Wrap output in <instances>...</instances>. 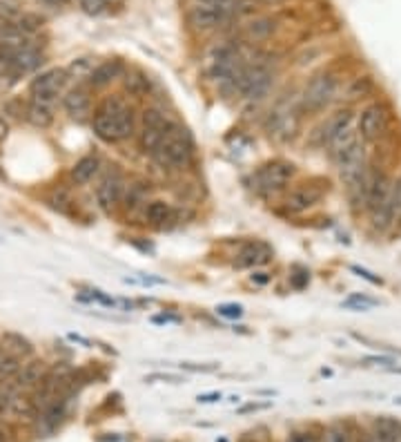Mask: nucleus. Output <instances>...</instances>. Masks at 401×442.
<instances>
[{
	"label": "nucleus",
	"mask_w": 401,
	"mask_h": 442,
	"mask_svg": "<svg viewBox=\"0 0 401 442\" xmlns=\"http://www.w3.org/2000/svg\"><path fill=\"white\" fill-rule=\"evenodd\" d=\"M353 112L344 109V112H337L335 116L328 118V123L324 125V143L328 145L330 141H335L341 132H346L348 127H353Z\"/></svg>",
	"instance_id": "nucleus-19"
},
{
	"label": "nucleus",
	"mask_w": 401,
	"mask_h": 442,
	"mask_svg": "<svg viewBox=\"0 0 401 442\" xmlns=\"http://www.w3.org/2000/svg\"><path fill=\"white\" fill-rule=\"evenodd\" d=\"M94 134L105 143H118L134 134V112L125 100L116 96L105 98L92 118Z\"/></svg>",
	"instance_id": "nucleus-1"
},
{
	"label": "nucleus",
	"mask_w": 401,
	"mask_h": 442,
	"mask_svg": "<svg viewBox=\"0 0 401 442\" xmlns=\"http://www.w3.org/2000/svg\"><path fill=\"white\" fill-rule=\"evenodd\" d=\"M295 175V166L286 163V161H272L265 163L263 168L257 170L254 175V186L261 193H277L281 190Z\"/></svg>",
	"instance_id": "nucleus-7"
},
{
	"label": "nucleus",
	"mask_w": 401,
	"mask_h": 442,
	"mask_svg": "<svg viewBox=\"0 0 401 442\" xmlns=\"http://www.w3.org/2000/svg\"><path fill=\"white\" fill-rule=\"evenodd\" d=\"M67 72L65 69H47V72H43L40 76H36L32 80V85H29V92H32V100H36V103H43V105H49L54 107V103L58 100L60 92H63V87L67 83Z\"/></svg>",
	"instance_id": "nucleus-4"
},
{
	"label": "nucleus",
	"mask_w": 401,
	"mask_h": 442,
	"mask_svg": "<svg viewBox=\"0 0 401 442\" xmlns=\"http://www.w3.org/2000/svg\"><path fill=\"white\" fill-rule=\"evenodd\" d=\"M216 313L221 317H227V319H239L241 315H243V306H239V304H221V306H216Z\"/></svg>",
	"instance_id": "nucleus-33"
},
{
	"label": "nucleus",
	"mask_w": 401,
	"mask_h": 442,
	"mask_svg": "<svg viewBox=\"0 0 401 442\" xmlns=\"http://www.w3.org/2000/svg\"><path fill=\"white\" fill-rule=\"evenodd\" d=\"M47 375V369H45V362L43 360H32L29 364H23V369H20V373L14 378V389L20 391V389H36L40 382H43V378Z\"/></svg>",
	"instance_id": "nucleus-16"
},
{
	"label": "nucleus",
	"mask_w": 401,
	"mask_h": 442,
	"mask_svg": "<svg viewBox=\"0 0 401 442\" xmlns=\"http://www.w3.org/2000/svg\"><path fill=\"white\" fill-rule=\"evenodd\" d=\"M76 3H78V7L83 9L85 14H92V16L103 14L105 7H107L105 0H76Z\"/></svg>",
	"instance_id": "nucleus-32"
},
{
	"label": "nucleus",
	"mask_w": 401,
	"mask_h": 442,
	"mask_svg": "<svg viewBox=\"0 0 401 442\" xmlns=\"http://www.w3.org/2000/svg\"><path fill=\"white\" fill-rule=\"evenodd\" d=\"M272 257V250L270 246L261 244V241H254V244H248L236 257V268H254V266H263L265 261H270Z\"/></svg>",
	"instance_id": "nucleus-15"
},
{
	"label": "nucleus",
	"mask_w": 401,
	"mask_h": 442,
	"mask_svg": "<svg viewBox=\"0 0 401 442\" xmlns=\"http://www.w3.org/2000/svg\"><path fill=\"white\" fill-rule=\"evenodd\" d=\"M230 16L223 14V12H218V9L214 7H205V5H196L189 9V23H192L196 29H214L218 27L221 23H225Z\"/></svg>",
	"instance_id": "nucleus-14"
},
{
	"label": "nucleus",
	"mask_w": 401,
	"mask_h": 442,
	"mask_svg": "<svg viewBox=\"0 0 401 442\" xmlns=\"http://www.w3.org/2000/svg\"><path fill=\"white\" fill-rule=\"evenodd\" d=\"M169 321H178V317H169V315H158V317H154V324H169Z\"/></svg>",
	"instance_id": "nucleus-41"
},
{
	"label": "nucleus",
	"mask_w": 401,
	"mask_h": 442,
	"mask_svg": "<svg viewBox=\"0 0 401 442\" xmlns=\"http://www.w3.org/2000/svg\"><path fill=\"white\" fill-rule=\"evenodd\" d=\"M94 60L92 58H76L72 65H69L65 72L69 78H89L94 72Z\"/></svg>",
	"instance_id": "nucleus-28"
},
{
	"label": "nucleus",
	"mask_w": 401,
	"mask_h": 442,
	"mask_svg": "<svg viewBox=\"0 0 401 442\" xmlns=\"http://www.w3.org/2000/svg\"><path fill=\"white\" fill-rule=\"evenodd\" d=\"M321 442H353V436H350V429L344 425V422H335L324 431V438Z\"/></svg>",
	"instance_id": "nucleus-29"
},
{
	"label": "nucleus",
	"mask_w": 401,
	"mask_h": 442,
	"mask_svg": "<svg viewBox=\"0 0 401 442\" xmlns=\"http://www.w3.org/2000/svg\"><path fill=\"white\" fill-rule=\"evenodd\" d=\"M125 89L132 96H143L149 89V80H147L145 74H140V72H129L125 76Z\"/></svg>",
	"instance_id": "nucleus-27"
},
{
	"label": "nucleus",
	"mask_w": 401,
	"mask_h": 442,
	"mask_svg": "<svg viewBox=\"0 0 401 442\" xmlns=\"http://www.w3.org/2000/svg\"><path fill=\"white\" fill-rule=\"evenodd\" d=\"M243 67H245V60L236 52V47H230V45L216 47L214 52L207 56V74L216 78L230 92L234 89V83L239 74L243 72Z\"/></svg>",
	"instance_id": "nucleus-3"
},
{
	"label": "nucleus",
	"mask_w": 401,
	"mask_h": 442,
	"mask_svg": "<svg viewBox=\"0 0 401 442\" xmlns=\"http://www.w3.org/2000/svg\"><path fill=\"white\" fill-rule=\"evenodd\" d=\"M123 177H120L116 170L107 173L100 184L96 186V204L103 213H112V210L120 204V197H123Z\"/></svg>",
	"instance_id": "nucleus-10"
},
{
	"label": "nucleus",
	"mask_w": 401,
	"mask_h": 442,
	"mask_svg": "<svg viewBox=\"0 0 401 442\" xmlns=\"http://www.w3.org/2000/svg\"><path fill=\"white\" fill-rule=\"evenodd\" d=\"M20 369H23V357L7 353L3 360H0V382L14 380L20 373Z\"/></svg>",
	"instance_id": "nucleus-26"
},
{
	"label": "nucleus",
	"mask_w": 401,
	"mask_h": 442,
	"mask_svg": "<svg viewBox=\"0 0 401 442\" xmlns=\"http://www.w3.org/2000/svg\"><path fill=\"white\" fill-rule=\"evenodd\" d=\"M105 3H116V0H105Z\"/></svg>",
	"instance_id": "nucleus-48"
},
{
	"label": "nucleus",
	"mask_w": 401,
	"mask_h": 442,
	"mask_svg": "<svg viewBox=\"0 0 401 442\" xmlns=\"http://www.w3.org/2000/svg\"><path fill=\"white\" fill-rule=\"evenodd\" d=\"M5 136H7V125H5V121H0V141Z\"/></svg>",
	"instance_id": "nucleus-43"
},
{
	"label": "nucleus",
	"mask_w": 401,
	"mask_h": 442,
	"mask_svg": "<svg viewBox=\"0 0 401 442\" xmlns=\"http://www.w3.org/2000/svg\"><path fill=\"white\" fill-rule=\"evenodd\" d=\"M335 89H337V80L330 76V74H319L315 76L304 89V109L308 112H321L330 100L335 96Z\"/></svg>",
	"instance_id": "nucleus-6"
},
{
	"label": "nucleus",
	"mask_w": 401,
	"mask_h": 442,
	"mask_svg": "<svg viewBox=\"0 0 401 442\" xmlns=\"http://www.w3.org/2000/svg\"><path fill=\"white\" fill-rule=\"evenodd\" d=\"M180 369L185 371H200V373H209V371H216V364H194V362H183Z\"/></svg>",
	"instance_id": "nucleus-36"
},
{
	"label": "nucleus",
	"mask_w": 401,
	"mask_h": 442,
	"mask_svg": "<svg viewBox=\"0 0 401 442\" xmlns=\"http://www.w3.org/2000/svg\"><path fill=\"white\" fill-rule=\"evenodd\" d=\"M123 72V65H120V60H105V63H98L94 67L92 76H89V85L92 87H105L109 85L112 80H116Z\"/></svg>",
	"instance_id": "nucleus-18"
},
{
	"label": "nucleus",
	"mask_w": 401,
	"mask_h": 442,
	"mask_svg": "<svg viewBox=\"0 0 401 442\" xmlns=\"http://www.w3.org/2000/svg\"><path fill=\"white\" fill-rule=\"evenodd\" d=\"M27 121L36 127H47L52 125L54 121V107L49 105H43V103H36V100H32V103L27 105Z\"/></svg>",
	"instance_id": "nucleus-21"
},
{
	"label": "nucleus",
	"mask_w": 401,
	"mask_h": 442,
	"mask_svg": "<svg viewBox=\"0 0 401 442\" xmlns=\"http://www.w3.org/2000/svg\"><path fill=\"white\" fill-rule=\"evenodd\" d=\"M308 281H310L308 270H297V273L292 275V286H295L297 290L306 288V286H308Z\"/></svg>",
	"instance_id": "nucleus-35"
},
{
	"label": "nucleus",
	"mask_w": 401,
	"mask_h": 442,
	"mask_svg": "<svg viewBox=\"0 0 401 442\" xmlns=\"http://www.w3.org/2000/svg\"><path fill=\"white\" fill-rule=\"evenodd\" d=\"M274 32V20L272 18H257L245 27V36L250 40H263Z\"/></svg>",
	"instance_id": "nucleus-25"
},
{
	"label": "nucleus",
	"mask_w": 401,
	"mask_h": 442,
	"mask_svg": "<svg viewBox=\"0 0 401 442\" xmlns=\"http://www.w3.org/2000/svg\"><path fill=\"white\" fill-rule=\"evenodd\" d=\"M98 166H100V161L96 157H83L80 161H76V166L72 168L69 177H72L76 186L89 184V181L94 179V175L98 173Z\"/></svg>",
	"instance_id": "nucleus-20"
},
{
	"label": "nucleus",
	"mask_w": 401,
	"mask_h": 442,
	"mask_svg": "<svg viewBox=\"0 0 401 442\" xmlns=\"http://www.w3.org/2000/svg\"><path fill=\"white\" fill-rule=\"evenodd\" d=\"M399 427L401 425L393 418H388V416L379 418V420H375L373 429H370L368 434L364 436V442H393Z\"/></svg>",
	"instance_id": "nucleus-17"
},
{
	"label": "nucleus",
	"mask_w": 401,
	"mask_h": 442,
	"mask_svg": "<svg viewBox=\"0 0 401 442\" xmlns=\"http://www.w3.org/2000/svg\"><path fill=\"white\" fill-rule=\"evenodd\" d=\"M341 306L348 308V310H370V308L377 306V301L373 297H366V295L355 293V295H350Z\"/></svg>",
	"instance_id": "nucleus-30"
},
{
	"label": "nucleus",
	"mask_w": 401,
	"mask_h": 442,
	"mask_svg": "<svg viewBox=\"0 0 401 442\" xmlns=\"http://www.w3.org/2000/svg\"><path fill=\"white\" fill-rule=\"evenodd\" d=\"M361 362H364V366H386V369L397 364L393 357H386V355H370V357H364Z\"/></svg>",
	"instance_id": "nucleus-34"
},
{
	"label": "nucleus",
	"mask_w": 401,
	"mask_h": 442,
	"mask_svg": "<svg viewBox=\"0 0 401 442\" xmlns=\"http://www.w3.org/2000/svg\"><path fill=\"white\" fill-rule=\"evenodd\" d=\"M321 197H324V188L313 186V184H304V186H297L292 193L288 195L286 199V206L290 213H306L313 206H317Z\"/></svg>",
	"instance_id": "nucleus-12"
},
{
	"label": "nucleus",
	"mask_w": 401,
	"mask_h": 442,
	"mask_svg": "<svg viewBox=\"0 0 401 442\" xmlns=\"http://www.w3.org/2000/svg\"><path fill=\"white\" fill-rule=\"evenodd\" d=\"M167 125L169 123L165 121V116L160 114L156 107H147L143 112V127H140V136H138L140 150L154 154L156 148L160 145V141L165 136Z\"/></svg>",
	"instance_id": "nucleus-8"
},
{
	"label": "nucleus",
	"mask_w": 401,
	"mask_h": 442,
	"mask_svg": "<svg viewBox=\"0 0 401 442\" xmlns=\"http://www.w3.org/2000/svg\"><path fill=\"white\" fill-rule=\"evenodd\" d=\"M69 339H74V342H80V344H85V346H92V342H89V339H85V337H80V335H69Z\"/></svg>",
	"instance_id": "nucleus-42"
},
{
	"label": "nucleus",
	"mask_w": 401,
	"mask_h": 442,
	"mask_svg": "<svg viewBox=\"0 0 401 442\" xmlns=\"http://www.w3.org/2000/svg\"><path fill=\"white\" fill-rule=\"evenodd\" d=\"M0 442H7V431L0 427Z\"/></svg>",
	"instance_id": "nucleus-44"
},
{
	"label": "nucleus",
	"mask_w": 401,
	"mask_h": 442,
	"mask_svg": "<svg viewBox=\"0 0 401 442\" xmlns=\"http://www.w3.org/2000/svg\"><path fill=\"white\" fill-rule=\"evenodd\" d=\"M286 442H315V440L310 434H299V431H295V434H290V438Z\"/></svg>",
	"instance_id": "nucleus-38"
},
{
	"label": "nucleus",
	"mask_w": 401,
	"mask_h": 442,
	"mask_svg": "<svg viewBox=\"0 0 401 442\" xmlns=\"http://www.w3.org/2000/svg\"><path fill=\"white\" fill-rule=\"evenodd\" d=\"M192 152H194V145H192V139L187 134V130L172 123V125H167L165 136L152 157L158 166L176 170V168H185L189 161H192Z\"/></svg>",
	"instance_id": "nucleus-2"
},
{
	"label": "nucleus",
	"mask_w": 401,
	"mask_h": 442,
	"mask_svg": "<svg viewBox=\"0 0 401 442\" xmlns=\"http://www.w3.org/2000/svg\"><path fill=\"white\" fill-rule=\"evenodd\" d=\"M52 3H65V0H52Z\"/></svg>",
	"instance_id": "nucleus-46"
},
{
	"label": "nucleus",
	"mask_w": 401,
	"mask_h": 442,
	"mask_svg": "<svg viewBox=\"0 0 401 442\" xmlns=\"http://www.w3.org/2000/svg\"><path fill=\"white\" fill-rule=\"evenodd\" d=\"M63 107L67 109V114L76 118V121H83L87 118L89 109H92V98H89V92L83 87H74L69 89V92L63 96Z\"/></svg>",
	"instance_id": "nucleus-13"
},
{
	"label": "nucleus",
	"mask_w": 401,
	"mask_h": 442,
	"mask_svg": "<svg viewBox=\"0 0 401 442\" xmlns=\"http://www.w3.org/2000/svg\"><path fill=\"white\" fill-rule=\"evenodd\" d=\"M196 5L214 7L218 12H223L227 16H234L241 12H248V0H194Z\"/></svg>",
	"instance_id": "nucleus-23"
},
{
	"label": "nucleus",
	"mask_w": 401,
	"mask_h": 442,
	"mask_svg": "<svg viewBox=\"0 0 401 442\" xmlns=\"http://www.w3.org/2000/svg\"><path fill=\"white\" fill-rule=\"evenodd\" d=\"M353 273H357L359 277H364V279H368L370 284H381V277H375L373 273H370V270H366V268H361V266H353Z\"/></svg>",
	"instance_id": "nucleus-37"
},
{
	"label": "nucleus",
	"mask_w": 401,
	"mask_h": 442,
	"mask_svg": "<svg viewBox=\"0 0 401 442\" xmlns=\"http://www.w3.org/2000/svg\"><path fill=\"white\" fill-rule=\"evenodd\" d=\"M0 56L7 60V65L12 67V72L16 76L20 74H29L43 65V54L38 52L34 45H23V47H9L3 45L0 47Z\"/></svg>",
	"instance_id": "nucleus-9"
},
{
	"label": "nucleus",
	"mask_w": 401,
	"mask_h": 442,
	"mask_svg": "<svg viewBox=\"0 0 401 442\" xmlns=\"http://www.w3.org/2000/svg\"><path fill=\"white\" fill-rule=\"evenodd\" d=\"M261 3H265V5H279V3H283V0H261Z\"/></svg>",
	"instance_id": "nucleus-45"
},
{
	"label": "nucleus",
	"mask_w": 401,
	"mask_h": 442,
	"mask_svg": "<svg viewBox=\"0 0 401 442\" xmlns=\"http://www.w3.org/2000/svg\"><path fill=\"white\" fill-rule=\"evenodd\" d=\"M0 344L5 346L7 353L18 355V357H27L29 353H32V344H29L23 335H16V333H7Z\"/></svg>",
	"instance_id": "nucleus-24"
},
{
	"label": "nucleus",
	"mask_w": 401,
	"mask_h": 442,
	"mask_svg": "<svg viewBox=\"0 0 401 442\" xmlns=\"http://www.w3.org/2000/svg\"><path fill=\"white\" fill-rule=\"evenodd\" d=\"M395 402H397V405H401V398H397V400H395Z\"/></svg>",
	"instance_id": "nucleus-47"
},
{
	"label": "nucleus",
	"mask_w": 401,
	"mask_h": 442,
	"mask_svg": "<svg viewBox=\"0 0 401 442\" xmlns=\"http://www.w3.org/2000/svg\"><path fill=\"white\" fill-rule=\"evenodd\" d=\"M250 279H252V281H254V284H261V286H263V284H268V281H270L268 273H254V275H252V277H250Z\"/></svg>",
	"instance_id": "nucleus-39"
},
{
	"label": "nucleus",
	"mask_w": 401,
	"mask_h": 442,
	"mask_svg": "<svg viewBox=\"0 0 401 442\" xmlns=\"http://www.w3.org/2000/svg\"><path fill=\"white\" fill-rule=\"evenodd\" d=\"M145 217L152 221V224L160 226V224H165V221H169L174 217V210H172V206L167 204V201L156 199V201H149V204H147Z\"/></svg>",
	"instance_id": "nucleus-22"
},
{
	"label": "nucleus",
	"mask_w": 401,
	"mask_h": 442,
	"mask_svg": "<svg viewBox=\"0 0 401 442\" xmlns=\"http://www.w3.org/2000/svg\"><path fill=\"white\" fill-rule=\"evenodd\" d=\"M390 210H393V224L401 221V179H397L393 184V204H390Z\"/></svg>",
	"instance_id": "nucleus-31"
},
{
	"label": "nucleus",
	"mask_w": 401,
	"mask_h": 442,
	"mask_svg": "<svg viewBox=\"0 0 401 442\" xmlns=\"http://www.w3.org/2000/svg\"><path fill=\"white\" fill-rule=\"evenodd\" d=\"M221 400V394H205V396H198V402H203V405H209V402H216Z\"/></svg>",
	"instance_id": "nucleus-40"
},
{
	"label": "nucleus",
	"mask_w": 401,
	"mask_h": 442,
	"mask_svg": "<svg viewBox=\"0 0 401 442\" xmlns=\"http://www.w3.org/2000/svg\"><path fill=\"white\" fill-rule=\"evenodd\" d=\"M384 127H386V109H384V105L373 103V105H368L364 112L359 114L357 132H359L361 141L379 139V134L384 132Z\"/></svg>",
	"instance_id": "nucleus-11"
},
{
	"label": "nucleus",
	"mask_w": 401,
	"mask_h": 442,
	"mask_svg": "<svg viewBox=\"0 0 401 442\" xmlns=\"http://www.w3.org/2000/svg\"><path fill=\"white\" fill-rule=\"evenodd\" d=\"M270 85H272V72H270L265 65L254 63V65L243 67V72L239 74L232 92H239L241 96H248V98H259L268 92Z\"/></svg>",
	"instance_id": "nucleus-5"
}]
</instances>
